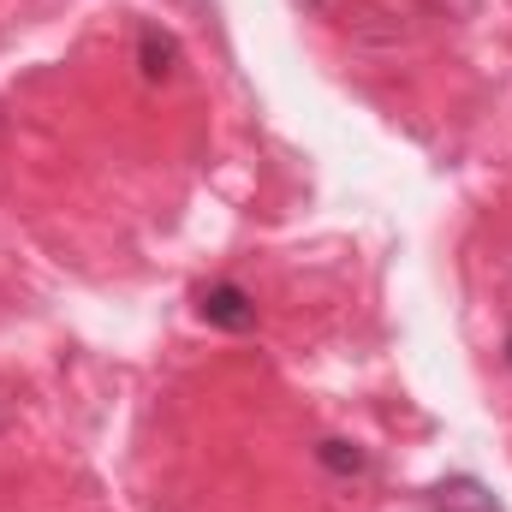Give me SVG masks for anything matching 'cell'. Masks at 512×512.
<instances>
[{"mask_svg": "<svg viewBox=\"0 0 512 512\" xmlns=\"http://www.w3.org/2000/svg\"><path fill=\"white\" fill-rule=\"evenodd\" d=\"M197 310H203V322H209V328H227V334H245V328H256L251 292H245V286H233V280H227V286H209Z\"/></svg>", "mask_w": 512, "mask_h": 512, "instance_id": "obj_1", "label": "cell"}, {"mask_svg": "<svg viewBox=\"0 0 512 512\" xmlns=\"http://www.w3.org/2000/svg\"><path fill=\"white\" fill-rule=\"evenodd\" d=\"M435 507L441 512H495V501H489L471 477H459V483H441V489H435Z\"/></svg>", "mask_w": 512, "mask_h": 512, "instance_id": "obj_2", "label": "cell"}, {"mask_svg": "<svg viewBox=\"0 0 512 512\" xmlns=\"http://www.w3.org/2000/svg\"><path fill=\"white\" fill-rule=\"evenodd\" d=\"M316 459H322L334 477H358V471L370 465V459H364V447H352V441H322V447H316Z\"/></svg>", "mask_w": 512, "mask_h": 512, "instance_id": "obj_3", "label": "cell"}, {"mask_svg": "<svg viewBox=\"0 0 512 512\" xmlns=\"http://www.w3.org/2000/svg\"><path fill=\"white\" fill-rule=\"evenodd\" d=\"M137 48H143V72H149V78H167V72H173V42H167L161 30H143Z\"/></svg>", "mask_w": 512, "mask_h": 512, "instance_id": "obj_4", "label": "cell"}, {"mask_svg": "<svg viewBox=\"0 0 512 512\" xmlns=\"http://www.w3.org/2000/svg\"><path fill=\"white\" fill-rule=\"evenodd\" d=\"M507 352H512V340H507Z\"/></svg>", "mask_w": 512, "mask_h": 512, "instance_id": "obj_5", "label": "cell"}]
</instances>
